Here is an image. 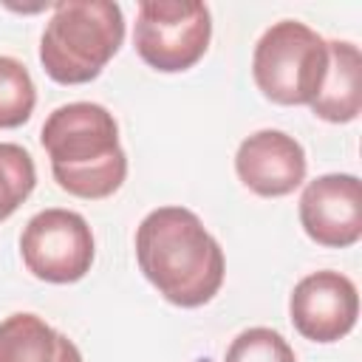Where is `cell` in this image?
<instances>
[{"label": "cell", "mask_w": 362, "mask_h": 362, "mask_svg": "<svg viewBox=\"0 0 362 362\" xmlns=\"http://www.w3.org/2000/svg\"><path fill=\"white\" fill-rule=\"evenodd\" d=\"M303 232L328 249H348L362 238V184L354 173H325L300 195Z\"/></svg>", "instance_id": "ba28073f"}, {"label": "cell", "mask_w": 362, "mask_h": 362, "mask_svg": "<svg viewBox=\"0 0 362 362\" xmlns=\"http://www.w3.org/2000/svg\"><path fill=\"white\" fill-rule=\"evenodd\" d=\"M288 317L303 339L320 345L339 342L354 331L359 317L354 280L334 269L305 274L288 297Z\"/></svg>", "instance_id": "52a82bcc"}, {"label": "cell", "mask_w": 362, "mask_h": 362, "mask_svg": "<svg viewBox=\"0 0 362 362\" xmlns=\"http://www.w3.org/2000/svg\"><path fill=\"white\" fill-rule=\"evenodd\" d=\"M0 362H82V351L42 317L17 311L0 322Z\"/></svg>", "instance_id": "8fae6325"}, {"label": "cell", "mask_w": 362, "mask_h": 362, "mask_svg": "<svg viewBox=\"0 0 362 362\" xmlns=\"http://www.w3.org/2000/svg\"><path fill=\"white\" fill-rule=\"evenodd\" d=\"M136 260L147 283L178 308L206 305L226 274L221 243L187 206H158L141 218Z\"/></svg>", "instance_id": "6da1fadb"}, {"label": "cell", "mask_w": 362, "mask_h": 362, "mask_svg": "<svg viewBox=\"0 0 362 362\" xmlns=\"http://www.w3.org/2000/svg\"><path fill=\"white\" fill-rule=\"evenodd\" d=\"M223 362H297V356L280 331L255 325L229 342Z\"/></svg>", "instance_id": "5bb4252c"}, {"label": "cell", "mask_w": 362, "mask_h": 362, "mask_svg": "<svg viewBox=\"0 0 362 362\" xmlns=\"http://www.w3.org/2000/svg\"><path fill=\"white\" fill-rule=\"evenodd\" d=\"M311 113L331 124H348L362 110V54L348 40H328V68L311 99Z\"/></svg>", "instance_id": "30bf717a"}, {"label": "cell", "mask_w": 362, "mask_h": 362, "mask_svg": "<svg viewBox=\"0 0 362 362\" xmlns=\"http://www.w3.org/2000/svg\"><path fill=\"white\" fill-rule=\"evenodd\" d=\"M305 150L283 130H257L246 136L235 153V173L246 189L260 198L291 195L305 181Z\"/></svg>", "instance_id": "9c48e42d"}, {"label": "cell", "mask_w": 362, "mask_h": 362, "mask_svg": "<svg viewBox=\"0 0 362 362\" xmlns=\"http://www.w3.org/2000/svg\"><path fill=\"white\" fill-rule=\"evenodd\" d=\"M37 105V88L28 68L0 54V130H14L25 124Z\"/></svg>", "instance_id": "7c38bea8"}, {"label": "cell", "mask_w": 362, "mask_h": 362, "mask_svg": "<svg viewBox=\"0 0 362 362\" xmlns=\"http://www.w3.org/2000/svg\"><path fill=\"white\" fill-rule=\"evenodd\" d=\"M124 42V14L110 0L57 3L42 37V71L59 85L93 82Z\"/></svg>", "instance_id": "3957f363"}, {"label": "cell", "mask_w": 362, "mask_h": 362, "mask_svg": "<svg viewBox=\"0 0 362 362\" xmlns=\"http://www.w3.org/2000/svg\"><path fill=\"white\" fill-rule=\"evenodd\" d=\"M328 68V40L300 20H280L263 31L252 54L257 90L274 105H311Z\"/></svg>", "instance_id": "277c9868"}, {"label": "cell", "mask_w": 362, "mask_h": 362, "mask_svg": "<svg viewBox=\"0 0 362 362\" xmlns=\"http://www.w3.org/2000/svg\"><path fill=\"white\" fill-rule=\"evenodd\" d=\"M212 14L198 0H144L136 11L133 48L158 74L189 71L209 48Z\"/></svg>", "instance_id": "5b68a950"}, {"label": "cell", "mask_w": 362, "mask_h": 362, "mask_svg": "<svg viewBox=\"0 0 362 362\" xmlns=\"http://www.w3.org/2000/svg\"><path fill=\"white\" fill-rule=\"evenodd\" d=\"M20 255L25 269L54 286L82 280L93 266V232L74 209H42L28 218L20 235Z\"/></svg>", "instance_id": "8992f818"}, {"label": "cell", "mask_w": 362, "mask_h": 362, "mask_svg": "<svg viewBox=\"0 0 362 362\" xmlns=\"http://www.w3.org/2000/svg\"><path fill=\"white\" fill-rule=\"evenodd\" d=\"M40 141L51 158L57 187L74 198H110L127 178L119 124L105 105L68 102L54 107L40 130Z\"/></svg>", "instance_id": "7a4b0ae2"}, {"label": "cell", "mask_w": 362, "mask_h": 362, "mask_svg": "<svg viewBox=\"0 0 362 362\" xmlns=\"http://www.w3.org/2000/svg\"><path fill=\"white\" fill-rule=\"evenodd\" d=\"M37 187V167L25 147L0 141V223L11 218Z\"/></svg>", "instance_id": "4fadbf2b"}]
</instances>
